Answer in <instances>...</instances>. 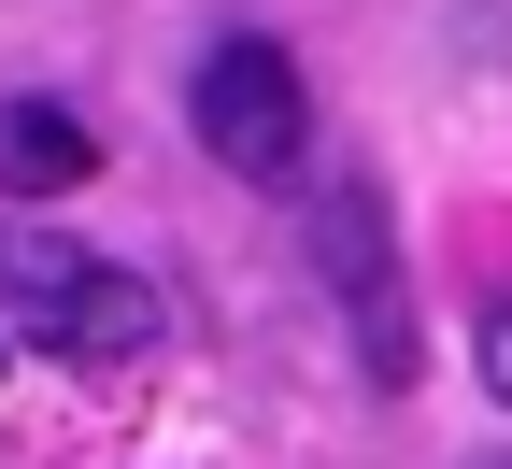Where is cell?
<instances>
[{"mask_svg":"<svg viewBox=\"0 0 512 469\" xmlns=\"http://www.w3.org/2000/svg\"><path fill=\"white\" fill-rule=\"evenodd\" d=\"M86 171H100V143H86L72 100H0V185H15V199H57Z\"/></svg>","mask_w":512,"mask_h":469,"instance_id":"277c9868","label":"cell"},{"mask_svg":"<svg viewBox=\"0 0 512 469\" xmlns=\"http://www.w3.org/2000/svg\"><path fill=\"white\" fill-rule=\"evenodd\" d=\"M185 114H200L214 171H242V185H299L313 171V86H299V57L271 29H214L200 72H185Z\"/></svg>","mask_w":512,"mask_h":469,"instance_id":"7a4b0ae2","label":"cell"},{"mask_svg":"<svg viewBox=\"0 0 512 469\" xmlns=\"http://www.w3.org/2000/svg\"><path fill=\"white\" fill-rule=\"evenodd\" d=\"M0 313H15L43 356H72V370H114V356L157 342V285L114 271V256H57V242H15V256H0Z\"/></svg>","mask_w":512,"mask_h":469,"instance_id":"3957f363","label":"cell"},{"mask_svg":"<svg viewBox=\"0 0 512 469\" xmlns=\"http://www.w3.org/2000/svg\"><path fill=\"white\" fill-rule=\"evenodd\" d=\"M484 384L512 398V299H484Z\"/></svg>","mask_w":512,"mask_h":469,"instance_id":"5b68a950","label":"cell"},{"mask_svg":"<svg viewBox=\"0 0 512 469\" xmlns=\"http://www.w3.org/2000/svg\"><path fill=\"white\" fill-rule=\"evenodd\" d=\"M313 271H328V299H342L356 384L413 398V271H399V214H384L370 171H328V199H313Z\"/></svg>","mask_w":512,"mask_h":469,"instance_id":"6da1fadb","label":"cell"},{"mask_svg":"<svg viewBox=\"0 0 512 469\" xmlns=\"http://www.w3.org/2000/svg\"><path fill=\"white\" fill-rule=\"evenodd\" d=\"M484 469H512V455H484Z\"/></svg>","mask_w":512,"mask_h":469,"instance_id":"8992f818","label":"cell"}]
</instances>
